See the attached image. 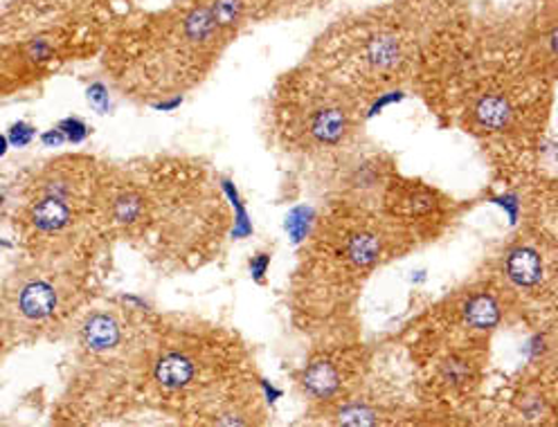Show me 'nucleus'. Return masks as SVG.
I'll list each match as a JSON object with an SVG mask.
<instances>
[{
	"label": "nucleus",
	"instance_id": "1",
	"mask_svg": "<svg viewBox=\"0 0 558 427\" xmlns=\"http://www.w3.org/2000/svg\"><path fill=\"white\" fill-rule=\"evenodd\" d=\"M131 171L140 187V221L129 241L167 268L192 270L215 259L230 211L213 171L192 158H156Z\"/></svg>",
	"mask_w": 558,
	"mask_h": 427
},
{
	"label": "nucleus",
	"instance_id": "2",
	"mask_svg": "<svg viewBox=\"0 0 558 427\" xmlns=\"http://www.w3.org/2000/svg\"><path fill=\"white\" fill-rule=\"evenodd\" d=\"M113 167L97 158L68 154L34 169L19 192L12 213L16 239L27 257H93L109 239L107 205Z\"/></svg>",
	"mask_w": 558,
	"mask_h": 427
},
{
	"label": "nucleus",
	"instance_id": "5",
	"mask_svg": "<svg viewBox=\"0 0 558 427\" xmlns=\"http://www.w3.org/2000/svg\"><path fill=\"white\" fill-rule=\"evenodd\" d=\"M505 272L507 277L515 283L518 289H536L545 279V261L543 257L534 251V247L520 245L515 251L509 253L505 261Z\"/></svg>",
	"mask_w": 558,
	"mask_h": 427
},
{
	"label": "nucleus",
	"instance_id": "4",
	"mask_svg": "<svg viewBox=\"0 0 558 427\" xmlns=\"http://www.w3.org/2000/svg\"><path fill=\"white\" fill-rule=\"evenodd\" d=\"M277 109L279 129L304 151H333L359 129L356 101L331 84H311Z\"/></svg>",
	"mask_w": 558,
	"mask_h": 427
},
{
	"label": "nucleus",
	"instance_id": "6",
	"mask_svg": "<svg viewBox=\"0 0 558 427\" xmlns=\"http://www.w3.org/2000/svg\"><path fill=\"white\" fill-rule=\"evenodd\" d=\"M14 349L12 340L8 338V333L3 331V327H0V363H3L8 358V353Z\"/></svg>",
	"mask_w": 558,
	"mask_h": 427
},
{
	"label": "nucleus",
	"instance_id": "3",
	"mask_svg": "<svg viewBox=\"0 0 558 427\" xmlns=\"http://www.w3.org/2000/svg\"><path fill=\"white\" fill-rule=\"evenodd\" d=\"M90 257H27L0 281V327L14 346L61 335L88 310Z\"/></svg>",
	"mask_w": 558,
	"mask_h": 427
}]
</instances>
